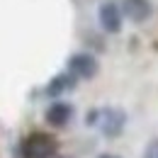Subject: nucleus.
I'll return each mask as SVG.
<instances>
[{"label": "nucleus", "instance_id": "1", "mask_svg": "<svg viewBox=\"0 0 158 158\" xmlns=\"http://www.w3.org/2000/svg\"><path fill=\"white\" fill-rule=\"evenodd\" d=\"M88 122H95L105 136L114 139V136H119V134H122L127 117H124V112H122V110H117V107H107V110H100L98 114H93Z\"/></svg>", "mask_w": 158, "mask_h": 158}, {"label": "nucleus", "instance_id": "2", "mask_svg": "<svg viewBox=\"0 0 158 158\" xmlns=\"http://www.w3.org/2000/svg\"><path fill=\"white\" fill-rule=\"evenodd\" d=\"M54 151H56V141L49 134H32L22 143L24 158H54Z\"/></svg>", "mask_w": 158, "mask_h": 158}, {"label": "nucleus", "instance_id": "3", "mask_svg": "<svg viewBox=\"0 0 158 158\" xmlns=\"http://www.w3.org/2000/svg\"><path fill=\"white\" fill-rule=\"evenodd\" d=\"M68 68L78 78H95L100 63L93 54H76V56H71V61H68Z\"/></svg>", "mask_w": 158, "mask_h": 158}, {"label": "nucleus", "instance_id": "4", "mask_svg": "<svg viewBox=\"0 0 158 158\" xmlns=\"http://www.w3.org/2000/svg\"><path fill=\"white\" fill-rule=\"evenodd\" d=\"M122 10H119L114 2H105V5H100V24H102V29L105 32H110V34H117L119 29H122Z\"/></svg>", "mask_w": 158, "mask_h": 158}, {"label": "nucleus", "instance_id": "5", "mask_svg": "<svg viewBox=\"0 0 158 158\" xmlns=\"http://www.w3.org/2000/svg\"><path fill=\"white\" fill-rule=\"evenodd\" d=\"M122 12L131 22H143L151 15V5H148V0H124L122 2Z\"/></svg>", "mask_w": 158, "mask_h": 158}, {"label": "nucleus", "instance_id": "6", "mask_svg": "<svg viewBox=\"0 0 158 158\" xmlns=\"http://www.w3.org/2000/svg\"><path fill=\"white\" fill-rule=\"evenodd\" d=\"M73 117V107L66 105V102H54L49 110H46V122L51 127H63L68 124V119Z\"/></svg>", "mask_w": 158, "mask_h": 158}, {"label": "nucleus", "instance_id": "7", "mask_svg": "<svg viewBox=\"0 0 158 158\" xmlns=\"http://www.w3.org/2000/svg\"><path fill=\"white\" fill-rule=\"evenodd\" d=\"M76 78H78V76H73L71 71H68V73H61V76H56V78L49 83L46 93H49V95H61V93H66V90H71V88L76 85Z\"/></svg>", "mask_w": 158, "mask_h": 158}, {"label": "nucleus", "instance_id": "8", "mask_svg": "<svg viewBox=\"0 0 158 158\" xmlns=\"http://www.w3.org/2000/svg\"><path fill=\"white\" fill-rule=\"evenodd\" d=\"M146 158H158V141H153V143L148 146V151H146Z\"/></svg>", "mask_w": 158, "mask_h": 158}, {"label": "nucleus", "instance_id": "9", "mask_svg": "<svg viewBox=\"0 0 158 158\" xmlns=\"http://www.w3.org/2000/svg\"><path fill=\"white\" fill-rule=\"evenodd\" d=\"M100 158H117V156H110V153H105V156H100Z\"/></svg>", "mask_w": 158, "mask_h": 158}]
</instances>
